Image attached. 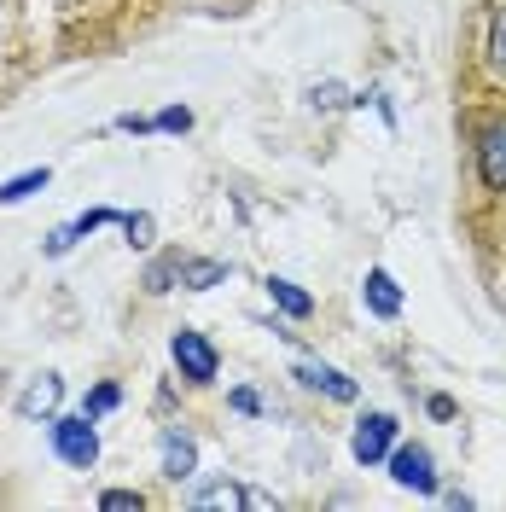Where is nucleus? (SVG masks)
Returning a JSON list of instances; mask_svg holds the SVG:
<instances>
[{
  "mask_svg": "<svg viewBox=\"0 0 506 512\" xmlns=\"http://www.w3.org/2000/svg\"><path fill=\"white\" fill-rule=\"evenodd\" d=\"M158 466L169 483H187L198 472V443H192L187 425H163L158 431Z\"/></svg>",
  "mask_w": 506,
  "mask_h": 512,
  "instance_id": "1a4fd4ad",
  "label": "nucleus"
},
{
  "mask_svg": "<svg viewBox=\"0 0 506 512\" xmlns=\"http://www.w3.org/2000/svg\"><path fill=\"white\" fill-rule=\"evenodd\" d=\"M117 402H123V384H111V379H105V384H94V390H88V402H82V414H111V408H117Z\"/></svg>",
  "mask_w": 506,
  "mask_h": 512,
  "instance_id": "a211bd4d",
  "label": "nucleus"
},
{
  "mask_svg": "<svg viewBox=\"0 0 506 512\" xmlns=\"http://www.w3.org/2000/svg\"><path fill=\"white\" fill-rule=\"evenodd\" d=\"M268 297H274V309L280 315H291V320H309L315 315V297L303 286H291V280H280V274H268Z\"/></svg>",
  "mask_w": 506,
  "mask_h": 512,
  "instance_id": "ddd939ff",
  "label": "nucleus"
},
{
  "mask_svg": "<svg viewBox=\"0 0 506 512\" xmlns=\"http://www.w3.org/2000/svg\"><path fill=\"white\" fill-rule=\"evenodd\" d=\"M123 233H128V245H134V251H146V245L158 239V222H152L146 210H128V216H123Z\"/></svg>",
  "mask_w": 506,
  "mask_h": 512,
  "instance_id": "f3484780",
  "label": "nucleus"
},
{
  "mask_svg": "<svg viewBox=\"0 0 506 512\" xmlns=\"http://www.w3.org/2000/svg\"><path fill=\"white\" fill-rule=\"evenodd\" d=\"M53 454H59L64 466H76V472H88L99 460V431H94V414H53Z\"/></svg>",
  "mask_w": 506,
  "mask_h": 512,
  "instance_id": "f257e3e1",
  "label": "nucleus"
},
{
  "mask_svg": "<svg viewBox=\"0 0 506 512\" xmlns=\"http://www.w3.org/2000/svg\"><path fill=\"white\" fill-rule=\"evenodd\" d=\"M477 181L489 192H506V117H495V123L477 128Z\"/></svg>",
  "mask_w": 506,
  "mask_h": 512,
  "instance_id": "6e6552de",
  "label": "nucleus"
},
{
  "mask_svg": "<svg viewBox=\"0 0 506 512\" xmlns=\"http://www.w3.org/2000/svg\"><path fill=\"white\" fill-rule=\"evenodd\" d=\"M117 128H123V134H158V123H152V117H134V111H123V117H117Z\"/></svg>",
  "mask_w": 506,
  "mask_h": 512,
  "instance_id": "4be33fe9",
  "label": "nucleus"
},
{
  "mask_svg": "<svg viewBox=\"0 0 506 512\" xmlns=\"http://www.w3.org/2000/svg\"><path fill=\"white\" fill-rule=\"evenodd\" d=\"M64 402V379L59 373H35L24 390H18V402H12V414L18 419H53Z\"/></svg>",
  "mask_w": 506,
  "mask_h": 512,
  "instance_id": "9d476101",
  "label": "nucleus"
},
{
  "mask_svg": "<svg viewBox=\"0 0 506 512\" xmlns=\"http://www.w3.org/2000/svg\"><path fill=\"white\" fill-rule=\"evenodd\" d=\"M396 448V414H361L355 419V437H349V454L361 466H384Z\"/></svg>",
  "mask_w": 506,
  "mask_h": 512,
  "instance_id": "423d86ee",
  "label": "nucleus"
},
{
  "mask_svg": "<svg viewBox=\"0 0 506 512\" xmlns=\"http://www.w3.org/2000/svg\"><path fill=\"white\" fill-rule=\"evenodd\" d=\"M239 507H251V512H268V507H280V495L274 489H251V483H204L198 495H192V512H239Z\"/></svg>",
  "mask_w": 506,
  "mask_h": 512,
  "instance_id": "f03ea898",
  "label": "nucleus"
},
{
  "mask_svg": "<svg viewBox=\"0 0 506 512\" xmlns=\"http://www.w3.org/2000/svg\"><path fill=\"white\" fill-rule=\"evenodd\" d=\"M140 286L152 291V297H163V291H175V286H181V251L158 256V262L146 268V280H140Z\"/></svg>",
  "mask_w": 506,
  "mask_h": 512,
  "instance_id": "2eb2a0df",
  "label": "nucleus"
},
{
  "mask_svg": "<svg viewBox=\"0 0 506 512\" xmlns=\"http://www.w3.org/2000/svg\"><path fill=\"white\" fill-rule=\"evenodd\" d=\"M111 222L123 227V210H105V204H99V210H82V216H70V222L53 227V233L41 239V251H47V256H70L88 233H99V227H111Z\"/></svg>",
  "mask_w": 506,
  "mask_h": 512,
  "instance_id": "0eeeda50",
  "label": "nucleus"
},
{
  "mask_svg": "<svg viewBox=\"0 0 506 512\" xmlns=\"http://www.w3.org/2000/svg\"><path fill=\"white\" fill-rule=\"evenodd\" d=\"M227 274V262H216V256H181V286L187 291H210V286H222Z\"/></svg>",
  "mask_w": 506,
  "mask_h": 512,
  "instance_id": "f8f14e48",
  "label": "nucleus"
},
{
  "mask_svg": "<svg viewBox=\"0 0 506 512\" xmlns=\"http://www.w3.org/2000/svg\"><path fill=\"white\" fill-rule=\"evenodd\" d=\"M169 355H175V367H181V379L187 384H216V373H222L216 344H210L204 332H192V326H181V332L169 338Z\"/></svg>",
  "mask_w": 506,
  "mask_h": 512,
  "instance_id": "7ed1b4c3",
  "label": "nucleus"
},
{
  "mask_svg": "<svg viewBox=\"0 0 506 512\" xmlns=\"http://www.w3.org/2000/svg\"><path fill=\"white\" fill-rule=\"evenodd\" d=\"M361 303H367L379 320H396L402 315V286H396V274H390V268H367V280H361Z\"/></svg>",
  "mask_w": 506,
  "mask_h": 512,
  "instance_id": "9b49d317",
  "label": "nucleus"
},
{
  "mask_svg": "<svg viewBox=\"0 0 506 512\" xmlns=\"http://www.w3.org/2000/svg\"><path fill=\"white\" fill-rule=\"evenodd\" d=\"M425 408H431V419H454V396H431Z\"/></svg>",
  "mask_w": 506,
  "mask_h": 512,
  "instance_id": "b1692460",
  "label": "nucleus"
},
{
  "mask_svg": "<svg viewBox=\"0 0 506 512\" xmlns=\"http://www.w3.org/2000/svg\"><path fill=\"white\" fill-rule=\"evenodd\" d=\"M384 466H390V478L402 483V489H413V495H437V460H431L425 443H396Z\"/></svg>",
  "mask_w": 506,
  "mask_h": 512,
  "instance_id": "20e7f679",
  "label": "nucleus"
},
{
  "mask_svg": "<svg viewBox=\"0 0 506 512\" xmlns=\"http://www.w3.org/2000/svg\"><path fill=\"white\" fill-rule=\"evenodd\" d=\"M338 94H344V88H338V82H326V88H315V94H309V99H315V105H344V99H338Z\"/></svg>",
  "mask_w": 506,
  "mask_h": 512,
  "instance_id": "5701e85b",
  "label": "nucleus"
},
{
  "mask_svg": "<svg viewBox=\"0 0 506 512\" xmlns=\"http://www.w3.org/2000/svg\"><path fill=\"white\" fill-rule=\"evenodd\" d=\"M227 408H233V414H262V396L239 384V390H227Z\"/></svg>",
  "mask_w": 506,
  "mask_h": 512,
  "instance_id": "412c9836",
  "label": "nucleus"
},
{
  "mask_svg": "<svg viewBox=\"0 0 506 512\" xmlns=\"http://www.w3.org/2000/svg\"><path fill=\"white\" fill-rule=\"evenodd\" d=\"M291 379L303 384V390H315V396H326V402H355V396H361V384L349 379L344 367H332V361H315V355H303V361L291 367Z\"/></svg>",
  "mask_w": 506,
  "mask_h": 512,
  "instance_id": "39448f33",
  "label": "nucleus"
},
{
  "mask_svg": "<svg viewBox=\"0 0 506 512\" xmlns=\"http://www.w3.org/2000/svg\"><path fill=\"white\" fill-rule=\"evenodd\" d=\"M53 181V169L47 163H35V169H24V175H12L6 187H0V204H24V198H35V192Z\"/></svg>",
  "mask_w": 506,
  "mask_h": 512,
  "instance_id": "4468645a",
  "label": "nucleus"
},
{
  "mask_svg": "<svg viewBox=\"0 0 506 512\" xmlns=\"http://www.w3.org/2000/svg\"><path fill=\"white\" fill-rule=\"evenodd\" d=\"M99 512H146V495L140 489H105L99 495Z\"/></svg>",
  "mask_w": 506,
  "mask_h": 512,
  "instance_id": "6ab92c4d",
  "label": "nucleus"
},
{
  "mask_svg": "<svg viewBox=\"0 0 506 512\" xmlns=\"http://www.w3.org/2000/svg\"><path fill=\"white\" fill-rule=\"evenodd\" d=\"M489 64H495V76H506V0L489 6Z\"/></svg>",
  "mask_w": 506,
  "mask_h": 512,
  "instance_id": "dca6fc26",
  "label": "nucleus"
},
{
  "mask_svg": "<svg viewBox=\"0 0 506 512\" xmlns=\"http://www.w3.org/2000/svg\"><path fill=\"white\" fill-rule=\"evenodd\" d=\"M152 123H158V134H187V128H192V111H187V105H163Z\"/></svg>",
  "mask_w": 506,
  "mask_h": 512,
  "instance_id": "aec40b11",
  "label": "nucleus"
}]
</instances>
